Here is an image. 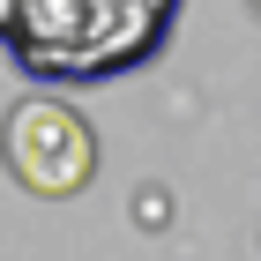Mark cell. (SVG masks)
<instances>
[{"instance_id":"1","label":"cell","mask_w":261,"mask_h":261,"mask_svg":"<svg viewBox=\"0 0 261 261\" xmlns=\"http://www.w3.org/2000/svg\"><path fill=\"white\" fill-rule=\"evenodd\" d=\"M179 0H15L8 60L38 82H105L157 60Z\"/></svg>"},{"instance_id":"2","label":"cell","mask_w":261,"mask_h":261,"mask_svg":"<svg viewBox=\"0 0 261 261\" xmlns=\"http://www.w3.org/2000/svg\"><path fill=\"white\" fill-rule=\"evenodd\" d=\"M0 164L38 201H67L97 179V135L67 97H22L0 127Z\"/></svg>"}]
</instances>
